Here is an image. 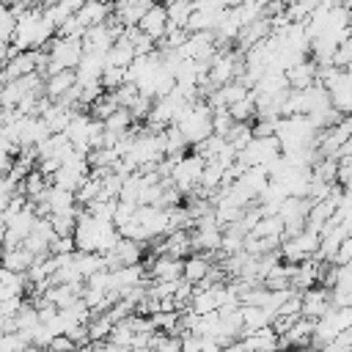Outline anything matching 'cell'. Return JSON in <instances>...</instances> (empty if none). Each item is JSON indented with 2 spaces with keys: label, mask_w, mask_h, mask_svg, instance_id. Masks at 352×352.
I'll return each instance as SVG.
<instances>
[{
  "label": "cell",
  "mask_w": 352,
  "mask_h": 352,
  "mask_svg": "<svg viewBox=\"0 0 352 352\" xmlns=\"http://www.w3.org/2000/svg\"><path fill=\"white\" fill-rule=\"evenodd\" d=\"M212 272V258L209 256H187L184 258V280L187 283H204Z\"/></svg>",
  "instance_id": "obj_14"
},
{
  "label": "cell",
  "mask_w": 352,
  "mask_h": 352,
  "mask_svg": "<svg viewBox=\"0 0 352 352\" xmlns=\"http://www.w3.org/2000/svg\"><path fill=\"white\" fill-rule=\"evenodd\" d=\"M132 124H135V116H132V110H116L107 121H104V132H110V135H126V132H132Z\"/></svg>",
  "instance_id": "obj_16"
},
{
  "label": "cell",
  "mask_w": 352,
  "mask_h": 352,
  "mask_svg": "<svg viewBox=\"0 0 352 352\" xmlns=\"http://www.w3.org/2000/svg\"><path fill=\"white\" fill-rule=\"evenodd\" d=\"M58 36V25L50 19V14L44 11V6H33L30 11H25L19 16V28L14 36V47L19 52L28 50H44V44L50 47V41Z\"/></svg>",
  "instance_id": "obj_1"
},
{
  "label": "cell",
  "mask_w": 352,
  "mask_h": 352,
  "mask_svg": "<svg viewBox=\"0 0 352 352\" xmlns=\"http://www.w3.org/2000/svg\"><path fill=\"white\" fill-rule=\"evenodd\" d=\"M36 264V256L22 245L16 250H6V267L3 270H11V272H28L30 267Z\"/></svg>",
  "instance_id": "obj_15"
},
{
  "label": "cell",
  "mask_w": 352,
  "mask_h": 352,
  "mask_svg": "<svg viewBox=\"0 0 352 352\" xmlns=\"http://www.w3.org/2000/svg\"><path fill=\"white\" fill-rule=\"evenodd\" d=\"M204 170H206V160L201 154H187L176 162L173 173H170V182L179 192H192L201 187V179H204Z\"/></svg>",
  "instance_id": "obj_3"
},
{
  "label": "cell",
  "mask_w": 352,
  "mask_h": 352,
  "mask_svg": "<svg viewBox=\"0 0 352 352\" xmlns=\"http://www.w3.org/2000/svg\"><path fill=\"white\" fill-rule=\"evenodd\" d=\"M173 126L182 129V135H184V140H187L190 146H201L204 140H209V138L214 135V110L209 107L206 99L190 102V104L179 113V118H176Z\"/></svg>",
  "instance_id": "obj_2"
},
{
  "label": "cell",
  "mask_w": 352,
  "mask_h": 352,
  "mask_svg": "<svg viewBox=\"0 0 352 352\" xmlns=\"http://www.w3.org/2000/svg\"><path fill=\"white\" fill-rule=\"evenodd\" d=\"M239 314H242V322H245V333L267 330V327H272V322H275V314H270V311H264V308H256V305H242Z\"/></svg>",
  "instance_id": "obj_13"
},
{
  "label": "cell",
  "mask_w": 352,
  "mask_h": 352,
  "mask_svg": "<svg viewBox=\"0 0 352 352\" xmlns=\"http://www.w3.org/2000/svg\"><path fill=\"white\" fill-rule=\"evenodd\" d=\"M330 308H333V302H330V289L327 286H314V289L302 292V316L305 319L319 322Z\"/></svg>",
  "instance_id": "obj_5"
},
{
  "label": "cell",
  "mask_w": 352,
  "mask_h": 352,
  "mask_svg": "<svg viewBox=\"0 0 352 352\" xmlns=\"http://www.w3.org/2000/svg\"><path fill=\"white\" fill-rule=\"evenodd\" d=\"M148 8H151V3H116L113 6V19L124 28V30H129V28H140V22H143V16L148 14Z\"/></svg>",
  "instance_id": "obj_8"
},
{
  "label": "cell",
  "mask_w": 352,
  "mask_h": 352,
  "mask_svg": "<svg viewBox=\"0 0 352 352\" xmlns=\"http://www.w3.org/2000/svg\"><path fill=\"white\" fill-rule=\"evenodd\" d=\"M129 80H126V69H116V66H107L104 69V74H102V88L107 91V94H116L121 85H126Z\"/></svg>",
  "instance_id": "obj_18"
},
{
  "label": "cell",
  "mask_w": 352,
  "mask_h": 352,
  "mask_svg": "<svg viewBox=\"0 0 352 352\" xmlns=\"http://www.w3.org/2000/svg\"><path fill=\"white\" fill-rule=\"evenodd\" d=\"M223 352H250V349L245 346V341H234V344H228Z\"/></svg>",
  "instance_id": "obj_20"
},
{
  "label": "cell",
  "mask_w": 352,
  "mask_h": 352,
  "mask_svg": "<svg viewBox=\"0 0 352 352\" xmlns=\"http://www.w3.org/2000/svg\"><path fill=\"white\" fill-rule=\"evenodd\" d=\"M77 220H80V212H66V214H52V217H50V223H52L58 239H63V236H74V231H77Z\"/></svg>",
  "instance_id": "obj_17"
},
{
  "label": "cell",
  "mask_w": 352,
  "mask_h": 352,
  "mask_svg": "<svg viewBox=\"0 0 352 352\" xmlns=\"http://www.w3.org/2000/svg\"><path fill=\"white\" fill-rule=\"evenodd\" d=\"M168 28H170V19H168L165 6H151L148 14L140 22V33H146L151 41H162L168 36Z\"/></svg>",
  "instance_id": "obj_7"
},
{
  "label": "cell",
  "mask_w": 352,
  "mask_h": 352,
  "mask_svg": "<svg viewBox=\"0 0 352 352\" xmlns=\"http://www.w3.org/2000/svg\"><path fill=\"white\" fill-rule=\"evenodd\" d=\"M327 94H330L333 107H336L344 118L352 116V69H344V72L338 74V80L327 85Z\"/></svg>",
  "instance_id": "obj_4"
},
{
  "label": "cell",
  "mask_w": 352,
  "mask_h": 352,
  "mask_svg": "<svg viewBox=\"0 0 352 352\" xmlns=\"http://www.w3.org/2000/svg\"><path fill=\"white\" fill-rule=\"evenodd\" d=\"M135 58H138V50H135V44L126 38V36H121L113 47H110V52H107V66H116V69H129L132 63H135Z\"/></svg>",
  "instance_id": "obj_11"
},
{
  "label": "cell",
  "mask_w": 352,
  "mask_h": 352,
  "mask_svg": "<svg viewBox=\"0 0 352 352\" xmlns=\"http://www.w3.org/2000/svg\"><path fill=\"white\" fill-rule=\"evenodd\" d=\"M28 286H30L28 272H11V270H3V275H0V302L14 300V297H22V292H25Z\"/></svg>",
  "instance_id": "obj_10"
},
{
  "label": "cell",
  "mask_w": 352,
  "mask_h": 352,
  "mask_svg": "<svg viewBox=\"0 0 352 352\" xmlns=\"http://www.w3.org/2000/svg\"><path fill=\"white\" fill-rule=\"evenodd\" d=\"M110 16H113V6H107V3H94V0L82 3V8L77 11V22H80L85 30L110 22Z\"/></svg>",
  "instance_id": "obj_9"
},
{
  "label": "cell",
  "mask_w": 352,
  "mask_h": 352,
  "mask_svg": "<svg viewBox=\"0 0 352 352\" xmlns=\"http://www.w3.org/2000/svg\"><path fill=\"white\" fill-rule=\"evenodd\" d=\"M148 272L160 283H176V280H184V261L173 258V256H157V258H151Z\"/></svg>",
  "instance_id": "obj_6"
},
{
  "label": "cell",
  "mask_w": 352,
  "mask_h": 352,
  "mask_svg": "<svg viewBox=\"0 0 352 352\" xmlns=\"http://www.w3.org/2000/svg\"><path fill=\"white\" fill-rule=\"evenodd\" d=\"M77 85V74L74 72H58V74H52V77H47V85H44V94H47V99H52V102H60L72 88Z\"/></svg>",
  "instance_id": "obj_12"
},
{
  "label": "cell",
  "mask_w": 352,
  "mask_h": 352,
  "mask_svg": "<svg viewBox=\"0 0 352 352\" xmlns=\"http://www.w3.org/2000/svg\"><path fill=\"white\" fill-rule=\"evenodd\" d=\"M234 126H236V121L231 118V113H228V110H214V135L228 138Z\"/></svg>",
  "instance_id": "obj_19"
}]
</instances>
